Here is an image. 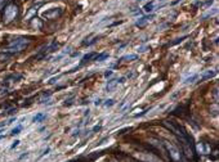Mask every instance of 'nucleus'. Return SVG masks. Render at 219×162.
Returning a JSON list of instances; mask_svg holds the SVG:
<instances>
[{"mask_svg": "<svg viewBox=\"0 0 219 162\" xmlns=\"http://www.w3.org/2000/svg\"><path fill=\"white\" fill-rule=\"evenodd\" d=\"M27 46H28V40L26 39V37L21 36V37H17V39H14L9 45H8V48H7L5 52L10 53V54H13V53H19V52H22V50H25Z\"/></svg>", "mask_w": 219, "mask_h": 162, "instance_id": "f257e3e1", "label": "nucleus"}, {"mask_svg": "<svg viewBox=\"0 0 219 162\" xmlns=\"http://www.w3.org/2000/svg\"><path fill=\"white\" fill-rule=\"evenodd\" d=\"M18 12H19V9H18V5H17V4H14V3L8 4L5 7V9H4V13H3L4 23H10L14 19H17Z\"/></svg>", "mask_w": 219, "mask_h": 162, "instance_id": "f03ea898", "label": "nucleus"}, {"mask_svg": "<svg viewBox=\"0 0 219 162\" xmlns=\"http://www.w3.org/2000/svg\"><path fill=\"white\" fill-rule=\"evenodd\" d=\"M164 147L166 148L167 153H169V157L174 162H184V157L182 155V152H180L179 149H178V147H175L173 143H170V142H167V140H165V142H164Z\"/></svg>", "mask_w": 219, "mask_h": 162, "instance_id": "7ed1b4c3", "label": "nucleus"}, {"mask_svg": "<svg viewBox=\"0 0 219 162\" xmlns=\"http://www.w3.org/2000/svg\"><path fill=\"white\" fill-rule=\"evenodd\" d=\"M62 12H63L62 8H52V9L43 12V17L46 19H55L62 14Z\"/></svg>", "mask_w": 219, "mask_h": 162, "instance_id": "20e7f679", "label": "nucleus"}, {"mask_svg": "<svg viewBox=\"0 0 219 162\" xmlns=\"http://www.w3.org/2000/svg\"><path fill=\"white\" fill-rule=\"evenodd\" d=\"M152 18H153V16H152V14H147V16L141 17L139 19H137L135 26H137V27H144V26H147V25L152 21Z\"/></svg>", "mask_w": 219, "mask_h": 162, "instance_id": "39448f33", "label": "nucleus"}, {"mask_svg": "<svg viewBox=\"0 0 219 162\" xmlns=\"http://www.w3.org/2000/svg\"><path fill=\"white\" fill-rule=\"evenodd\" d=\"M155 9H156V3H155L153 0H151V1H148V3L143 7V10L146 12V13H151V12H153Z\"/></svg>", "mask_w": 219, "mask_h": 162, "instance_id": "423d86ee", "label": "nucleus"}, {"mask_svg": "<svg viewBox=\"0 0 219 162\" xmlns=\"http://www.w3.org/2000/svg\"><path fill=\"white\" fill-rule=\"evenodd\" d=\"M119 84V81H117V79H112V80H110L108 82H107V85H106V90L107 91H112L114 89L116 88V85Z\"/></svg>", "mask_w": 219, "mask_h": 162, "instance_id": "0eeeda50", "label": "nucleus"}, {"mask_svg": "<svg viewBox=\"0 0 219 162\" xmlns=\"http://www.w3.org/2000/svg\"><path fill=\"white\" fill-rule=\"evenodd\" d=\"M215 76V71H213V70H208V71H205L203 75H201V81H205V80H208V79H212V77H214Z\"/></svg>", "mask_w": 219, "mask_h": 162, "instance_id": "6e6552de", "label": "nucleus"}, {"mask_svg": "<svg viewBox=\"0 0 219 162\" xmlns=\"http://www.w3.org/2000/svg\"><path fill=\"white\" fill-rule=\"evenodd\" d=\"M138 58V55L137 54H126L124 55V57L120 59V61H124V62H132V61H135V59Z\"/></svg>", "mask_w": 219, "mask_h": 162, "instance_id": "1a4fd4ad", "label": "nucleus"}, {"mask_svg": "<svg viewBox=\"0 0 219 162\" xmlns=\"http://www.w3.org/2000/svg\"><path fill=\"white\" fill-rule=\"evenodd\" d=\"M96 55H97V53H89V54H85L84 57H83V59H81V63H87V62H89V61H92V59H94L96 58Z\"/></svg>", "mask_w": 219, "mask_h": 162, "instance_id": "9d476101", "label": "nucleus"}, {"mask_svg": "<svg viewBox=\"0 0 219 162\" xmlns=\"http://www.w3.org/2000/svg\"><path fill=\"white\" fill-rule=\"evenodd\" d=\"M46 117V114L45 113H37L35 117L32 118V122H35V123H37V122H41L44 118Z\"/></svg>", "mask_w": 219, "mask_h": 162, "instance_id": "9b49d317", "label": "nucleus"}, {"mask_svg": "<svg viewBox=\"0 0 219 162\" xmlns=\"http://www.w3.org/2000/svg\"><path fill=\"white\" fill-rule=\"evenodd\" d=\"M106 58H108V54H107V53H102V54H99V55H96L94 61H97V62H102V61H105Z\"/></svg>", "mask_w": 219, "mask_h": 162, "instance_id": "f8f14e48", "label": "nucleus"}, {"mask_svg": "<svg viewBox=\"0 0 219 162\" xmlns=\"http://www.w3.org/2000/svg\"><path fill=\"white\" fill-rule=\"evenodd\" d=\"M10 55H12V54L8 53V52H7V53H1V54H0V62H5V61H8V59L10 58Z\"/></svg>", "mask_w": 219, "mask_h": 162, "instance_id": "ddd939ff", "label": "nucleus"}, {"mask_svg": "<svg viewBox=\"0 0 219 162\" xmlns=\"http://www.w3.org/2000/svg\"><path fill=\"white\" fill-rule=\"evenodd\" d=\"M197 79V75H192L191 77H188V79H186L183 81V85H188V84H192L193 81H195Z\"/></svg>", "mask_w": 219, "mask_h": 162, "instance_id": "4468645a", "label": "nucleus"}, {"mask_svg": "<svg viewBox=\"0 0 219 162\" xmlns=\"http://www.w3.org/2000/svg\"><path fill=\"white\" fill-rule=\"evenodd\" d=\"M21 130H22V126H21V125H18L17 127H14V129L12 130L10 135H12V136H16V135H18V134L21 133Z\"/></svg>", "mask_w": 219, "mask_h": 162, "instance_id": "2eb2a0df", "label": "nucleus"}, {"mask_svg": "<svg viewBox=\"0 0 219 162\" xmlns=\"http://www.w3.org/2000/svg\"><path fill=\"white\" fill-rule=\"evenodd\" d=\"M114 104H115V100L114 99H107L105 103H103V106H105V107H112Z\"/></svg>", "mask_w": 219, "mask_h": 162, "instance_id": "dca6fc26", "label": "nucleus"}, {"mask_svg": "<svg viewBox=\"0 0 219 162\" xmlns=\"http://www.w3.org/2000/svg\"><path fill=\"white\" fill-rule=\"evenodd\" d=\"M35 12H36V9H35V8H31L28 13L26 14V19H30V18H31V17H32L34 14H35Z\"/></svg>", "mask_w": 219, "mask_h": 162, "instance_id": "f3484780", "label": "nucleus"}, {"mask_svg": "<svg viewBox=\"0 0 219 162\" xmlns=\"http://www.w3.org/2000/svg\"><path fill=\"white\" fill-rule=\"evenodd\" d=\"M61 76H62V75H59V76H55V77H52V79L48 81V82H49V84H55V82H57V81H58L59 79H61Z\"/></svg>", "mask_w": 219, "mask_h": 162, "instance_id": "a211bd4d", "label": "nucleus"}, {"mask_svg": "<svg viewBox=\"0 0 219 162\" xmlns=\"http://www.w3.org/2000/svg\"><path fill=\"white\" fill-rule=\"evenodd\" d=\"M49 152H50V149H49V148H46V149H45V151H44V152H43V153H41V155H40V157H39V160H40V158H43V157H44L45 155H48V153H49Z\"/></svg>", "mask_w": 219, "mask_h": 162, "instance_id": "6ab92c4d", "label": "nucleus"}, {"mask_svg": "<svg viewBox=\"0 0 219 162\" xmlns=\"http://www.w3.org/2000/svg\"><path fill=\"white\" fill-rule=\"evenodd\" d=\"M184 39H186V36H184V37H180V39H177V40L173 41V42H170V45H175V44H178V42H180V41L184 40Z\"/></svg>", "mask_w": 219, "mask_h": 162, "instance_id": "aec40b11", "label": "nucleus"}, {"mask_svg": "<svg viewBox=\"0 0 219 162\" xmlns=\"http://www.w3.org/2000/svg\"><path fill=\"white\" fill-rule=\"evenodd\" d=\"M147 112H149V109H146V111H143V112H141V113H138V114H135V117H142V116H144Z\"/></svg>", "mask_w": 219, "mask_h": 162, "instance_id": "412c9836", "label": "nucleus"}, {"mask_svg": "<svg viewBox=\"0 0 219 162\" xmlns=\"http://www.w3.org/2000/svg\"><path fill=\"white\" fill-rule=\"evenodd\" d=\"M129 130H132V127H125V129L120 130V131H119V133H117V134H119V135H121V134H124V133H125V131H129Z\"/></svg>", "mask_w": 219, "mask_h": 162, "instance_id": "4be33fe9", "label": "nucleus"}, {"mask_svg": "<svg viewBox=\"0 0 219 162\" xmlns=\"http://www.w3.org/2000/svg\"><path fill=\"white\" fill-rule=\"evenodd\" d=\"M112 74H114V72L111 71V70L106 71V72H105V77H110V76H112Z\"/></svg>", "mask_w": 219, "mask_h": 162, "instance_id": "5701e85b", "label": "nucleus"}, {"mask_svg": "<svg viewBox=\"0 0 219 162\" xmlns=\"http://www.w3.org/2000/svg\"><path fill=\"white\" fill-rule=\"evenodd\" d=\"M147 49H148V46H141V48H138L137 50H138V52H141V53H142V52H146V50H147Z\"/></svg>", "mask_w": 219, "mask_h": 162, "instance_id": "b1692460", "label": "nucleus"}, {"mask_svg": "<svg viewBox=\"0 0 219 162\" xmlns=\"http://www.w3.org/2000/svg\"><path fill=\"white\" fill-rule=\"evenodd\" d=\"M18 144H19V140H16V142H14V143H13L12 146H10V148H12V149H14L16 147H18Z\"/></svg>", "mask_w": 219, "mask_h": 162, "instance_id": "393cba45", "label": "nucleus"}, {"mask_svg": "<svg viewBox=\"0 0 219 162\" xmlns=\"http://www.w3.org/2000/svg\"><path fill=\"white\" fill-rule=\"evenodd\" d=\"M5 3H7V0H0V9H3L5 7Z\"/></svg>", "mask_w": 219, "mask_h": 162, "instance_id": "a878e982", "label": "nucleus"}, {"mask_svg": "<svg viewBox=\"0 0 219 162\" xmlns=\"http://www.w3.org/2000/svg\"><path fill=\"white\" fill-rule=\"evenodd\" d=\"M98 130H101V125H97V126L93 127V131H94V133H96V131H98Z\"/></svg>", "mask_w": 219, "mask_h": 162, "instance_id": "bb28decb", "label": "nucleus"}, {"mask_svg": "<svg viewBox=\"0 0 219 162\" xmlns=\"http://www.w3.org/2000/svg\"><path fill=\"white\" fill-rule=\"evenodd\" d=\"M214 97H215V102L218 100V89L215 88V90H214Z\"/></svg>", "mask_w": 219, "mask_h": 162, "instance_id": "cd10ccee", "label": "nucleus"}, {"mask_svg": "<svg viewBox=\"0 0 219 162\" xmlns=\"http://www.w3.org/2000/svg\"><path fill=\"white\" fill-rule=\"evenodd\" d=\"M14 112H16V109H14V108H12V109H9V111H8V112H7V114H13Z\"/></svg>", "mask_w": 219, "mask_h": 162, "instance_id": "c85d7f7f", "label": "nucleus"}, {"mask_svg": "<svg viewBox=\"0 0 219 162\" xmlns=\"http://www.w3.org/2000/svg\"><path fill=\"white\" fill-rule=\"evenodd\" d=\"M25 157H28V153H23V155H22V156H21V157H19V158H18V160H23V158H25Z\"/></svg>", "mask_w": 219, "mask_h": 162, "instance_id": "c756f323", "label": "nucleus"}, {"mask_svg": "<svg viewBox=\"0 0 219 162\" xmlns=\"http://www.w3.org/2000/svg\"><path fill=\"white\" fill-rule=\"evenodd\" d=\"M101 102H102V99H97V100H96V106H99Z\"/></svg>", "mask_w": 219, "mask_h": 162, "instance_id": "7c9ffc66", "label": "nucleus"}, {"mask_svg": "<svg viewBox=\"0 0 219 162\" xmlns=\"http://www.w3.org/2000/svg\"><path fill=\"white\" fill-rule=\"evenodd\" d=\"M1 133H3V126L0 127V134H1Z\"/></svg>", "mask_w": 219, "mask_h": 162, "instance_id": "2f4dec72", "label": "nucleus"}, {"mask_svg": "<svg viewBox=\"0 0 219 162\" xmlns=\"http://www.w3.org/2000/svg\"><path fill=\"white\" fill-rule=\"evenodd\" d=\"M161 1H164V0H161Z\"/></svg>", "mask_w": 219, "mask_h": 162, "instance_id": "473e14b6", "label": "nucleus"}]
</instances>
